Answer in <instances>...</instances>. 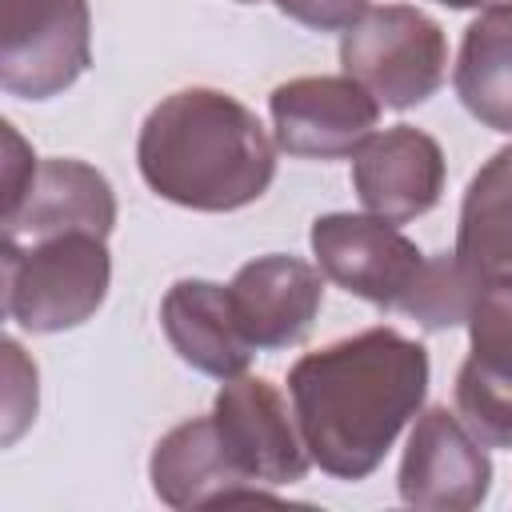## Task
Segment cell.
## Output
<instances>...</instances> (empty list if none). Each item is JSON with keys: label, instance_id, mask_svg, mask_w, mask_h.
Instances as JSON below:
<instances>
[{"label": "cell", "instance_id": "obj_1", "mask_svg": "<svg viewBox=\"0 0 512 512\" xmlns=\"http://www.w3.org/2000/svg\"><path fill=\"white\" fill-rule=\"evenodd\" d=\"M428 372V348L384 324L304 352L288 396L312 464L332 480H368L420 416Z\"/></svg>", "mask_w": 512, "mask_h": 512}, {"label": "cell", "instance_id": "obj_2", "mask_svg": "<svg viewBox=\"0 0 512 512\" xmlns=\"http://www.w3.org/2000/svg\"><path fill=\"white\" fill-rule=\"evenodd\" d=\"M136 168L144 184L192 212H236L276 180V144L232 92L192 84L164 96L140 124Z\"/></svg>", "mask_w": 512, "mask_h": 512}, {"label": "cell", "instance_id": "obj_3", "mask_svg": "<svg viewBox=\"0 0 512 512\" xmlns=\"http://www.w3.org/2000/svg\"><path fill=\"white\" fill-rule=\"evenodd\" d=\"M4 316L32 336H52L92 320L112 284V256L104 236L68 232L52 240L0 248Z\"/></svg>", "mask_w": 512, "mask_h": 512}, {"label": "cell", "instance_id": "obj_4", "mask_svg": "<svg viewBox=\"0 0 512 512\" xmlns=\"http://www.w3.org/2000/svg\"><path fill=\"white\" fill-rule=\"evenodd\" d=\"M340 68L380 108L408 112L436 96L448 76V36L416 4H368L340 32Z\"/></svg>", "mask_w": 512, "mask_h": 512}, {"label": "cell", "instance_id": "obj_5", "mask_svg": "<svg viewBox=\"0 0 512 512\" xmlns=\"http://www.w3.org/2000/svg\"><path fill=\"white\" fill-rule=\"evenodd\" d=\"M92 64L88 0H4L0 88L16 100H52Z\"/></svg>", "mask_w": 512, "mask_h": 512}, {"label": "cell", "instance_id": "obj_6", "mask_svg": "<svg viewBox=\"0 0 512 512\" xmlns=\"http://www.w3.org/2000/svg\"><path fill=\"white\" fill-rule=\"evenodd\" d=\"M308 244L320 272L336 288L384 312L400 308L424 268V252L400 232V224L372 212H324L312 220Z\"/></svg>", "mask_w": 512, "mask_h": 512}, {"label": "cell", "instance_id": "obj_7", "mask_svg": "<svg viewBox=\"0 0 512 512\" xmlns=\"http://www.w3.org/2000/svg\"><path fill=\"white\" fill-rule=\"evenodd\" d=\"M276 148L296 160H348L380 124V100L352 76H296L268 96Z\"/></svg>", "mask_w": 512, "mask_h": 512}, {"label": "cell", "instance_id": "obj_8", "mask_svg": "<svg viewBox=\"0 0 512 512\" xmlns=\"http://www.w3.org/2000/svg\"><path fill=\"white\" fill-rule=\"evenodd\" d=\"M396 492L408 508L472 512L492 492V460L448 404L420 408L408 448L400 456Z\"/></svg>", "mask_w": 512, "mask_h": 512}, {"label": "cell", "instance_id": "obj_9", "mask_svg": "<svg viewBox=\"0 0 512 512\" xmlns=\"http://www.w3.org/2000/svg\"><path fill=\"white\" fill-rule=\"evenodd\" d=\"M212 420L236 456V464L264 488H284L308 476L312 456L300 436L296 412H288L280 388L264 376H232L216 392Z\"/></svg>", "mask_w": 512, "mask_h": 512}, {"label": "cell", "instance_id": "obj_10", "mask_svg": "<svg viewBox=\"0 0 512 512\" xmlns=\"http://www.w3.org/2000/svg\"><path fill=\"white\" fill-rule=\"evenodd\" d=\"M464 328L468 360L456 372V412L484 448L512 452V280L484 284Z\"/></svg>", "mask_w": 512, "mask_h": 512}, {"label": "cell", "instance_id": "obj_11", "mask_svg": "<svg viewBox=\"0 0 512 512\" xmlns=\"http://www.w3.org/2000/svg\"><path fill=\"white\" fill-rule=\"evenodd\" d=\"M444 148L436 136L412 124H392L376 132L356 156H352V192L364 204V212L408 224L424 212H432L444 196Z\"/></svg>", "mask_w": 512, "mask_h": 512}, {"label": "cell", "instance_id": "obj_12", "mask_svg": "<svg viewBox=\"0 0 512 512\" xmlns=\"http://www.w3.org/2000/svg\"><path fill=\"white\" fill-rule=\"evenodd\" d=\"M148 480H152L156 500L176 512L272 496V488L256 484L236 464L212 416H192L168 428L152 448Z\"/></svg>", "mask_w": 512, "mask_h": 512}, {"label": "cell", "instance_id": "obj_13", "mask_svg": "<svg viewBox=\"0 0 512 512\" xmlns=\"http://www.w3.org/2000/svg\"><path fill=\"white\" fill-rule=\"evenodd\" d=\"M4 240L32 244L68 232L104 236L116 228V192L108 176L72 156H48L36 164L24 196L4 208Z\"/></svg>", "mask_w": 512, "mask_h": 512}, {"label": "cell", "instance_id": "obj_14", "mask_svg": "<svg viewBox=\"0 0 512 512\" xmlns=\"http://www.w3.org/2000/svg\"><path fill=\"white\" fill-rule=\"evenodd\" d=\"M324 272L300 256L268 252L236 268L228 280L236 316L256 352H280L300 344L324 304Z\"/></svg>", "mask_w": 512, "mask_h": 512}, {"label": "cell", "instance_id": "obj_15", "mask_svg": "<svg viewBox=\"0 0 512 512\" xmlns=\"http://www.w3.org/2000/svg\"><path fill=\"white\" fill-rule=\"evenodd\" d=\"M160 328L172 352L212 380H232L248 372L256 352V344L240 328L228 284L216 280H176L160 300Z\"/></svg>", "mask_w": 512, "mask_h": 512}, {"label": "cell", "instance_id": "obj_16", "mask_svg": "<svg viewBox=\"0 0 512 512\" xmlns=\"http://www.w3.org/2000/svg\"><path fill=\"white\" fill-rule=\"evenodd\" d=\"M452 252L480 284L512 280V148L492 152L468 180Z\"/></svg>", "mask_w": 512, "mask_h": 512}, {"label": "cell", "instance_id": "obj_17", "mask_svg": "<svg viewBox=\"0 0 512 512\" xmlns=\"http://www.w3.org/2000/svg\"><path fill=\"white\" fill-rule=\"evenodd\" d=\"M452 88L472 120L512 132V4L484 8L460 40Z\"/></svg>", "mask_w": 512, "mask_h": 512}, {"label": "cell", "instance_id": "obj_18", "mask_svg": "<svg viewBox=\"0 0 512 512\" xmlns=\"http://www.w3.org/2000/svg\"><path fill=\"white\" fill-rule=\"evenodd\" d=\"M480 288L484 284L456 260V252L424 256V268L396 312H404L408 320H416L428 332H444V328L468 324V312H472Z\"/></svg>", "mask_w": 512, "mask_h": 512}, {"label": "cell", "instance_id": "obj_19", "mask_svg": "<svg viewBox=\"0 0 512 512\" xmlns=\"http://www.w3.org/2000/svg\"><path fill=\"white\" fill-rule=\"evenodd\" d=\"M4 364H8V396H4V444H12L32 420H36V364L24 356V348L8 336L4 340Z\"/></svg>", "mask_w": 512, "mask_h": 512}, {"label": "cell", "instance_id": "obj_20", "mask_svg": "<svg viewBox=\"0 0 512 512\" xmlns=\"http://www.w3.org/2000/svg\"><path fill=\"white\" fill-rule=\"evenodd\" d=\"M276 8L312 32H344L368 8V0H276Z\"/></svg>", "mask_w": 512, "mask_h": 512}, {"label": "cell", "instance_id": "obj_21", "mask_svg": "<svg viewBox=\"0 0 512 512\" xmlns=\"http://www.w3.org/2000/svg\"><path fill=\"white\" fill-rule=\"evenodd\" d=\"M4 144H8V156H4V208H12L24 196V188H28V180H32L40 160L28 152V144L16 136L12 124H4Z\"/></svg>", "mask_w": 512, "mask_h": 512}, {"label": "cell", "instance_id": "obj_22", "mask_svg": "<svg viewBox=\"0 0 512 512\" xmlns=\"http://www.w3.org/2000/svg\"><path fill=\"white\" fill-rule=\"evenodd\" d=\"M444 8H456V12H468V8H496V4H512V0H436Z\"/></svg>", "mask_w": 512, "mask_h": 512}, {"label": "cell", "instance_id": "obj_23", "mask_svg": "<svg viewBox=\"0 0 512 512\" xmlns=\"http://www.w3.org/2000/svg\"><path fill=\"white\" fill-rule=\"evenodd\" d=\"M236 4H260V0H236Z\"/></svg>", "mask_w": 512, "mask_h": 512}]
</instances>
